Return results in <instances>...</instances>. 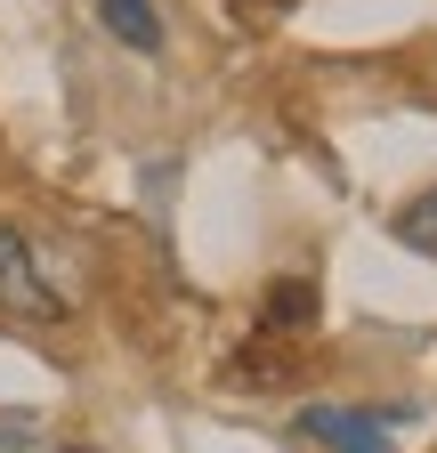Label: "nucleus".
<instances>
[{
    "instance_id": "obj_3",
    "label": "nucleus",
    "mask_w": 437,
    "mask_h": 453,
    "mask_svg": "<svg viewBox=\"0 0 437 453\" xmlns=\"http://www.w3.org/2000/svg\"><path fill=\"white\" fill-rule=\"evenodd\" d=\"M97 17H105V33H114L122 49L162 57V17H154V0H97Z\"/></svg>"
},
{
    "instance_id": "obj_2",
    "label": "nucleus",
    "mask_w": 437,
    "mask_h": 453,
    "mask_svg": "<svg viewBox=\"0 0 437 453\" xmlns=\"http://www.w3.org/2000/svg\"><path fill=\"white\" fill-rule=\"evenodd\" d=\"M300 429H308L324 453H389V421L364 413V405H308Z\"/></svg>"
},
{
    "instance_id": "obj_1",
    "label": "nucleus",
    "mask_w": 437,
    "mask_h": 453,
    "mask_svg": "<svg viewBox=\"0 0 437 453\" xmlns=\"http://www.w3.org/2000/svg\"><path fill=\"white\" fill-rule=\"evenodd\" d=\"M0 316H65V292H49V275L17 226H0Z\"/></svg>"
},
{
    "instance_id": "obj_4",
    "label": "nucleus",
    "mask_w": 437,
    "mask_h": 453,
    "mask_svg": "<svg viewBox=\"0 0 437 453\" xmlns=\"http://www.w3.org/2000/svg\"><path fill=\"white\" fill-rule=\"evenodd\" d=\"M397 235H405L413 251H429V259H437V187H429V195H413V203L397 211Z\"/></svg>"
},
{
    "instance_id": "obj_5",
    "label": "nucleus",
    "mask_w": 437,
    "mask_h": 453,
    "mask_svg": "<svg viewBox=\"0 0 437 453\" xmlns=\"http://www.w3.org/2000/svg\"><path fill=\"white\" fill-rule=\"evenodd\" d=\"M308 316H316V292L284 275V283H276V300H267V324H308Z\"/></svg>"
}]
</instances>
